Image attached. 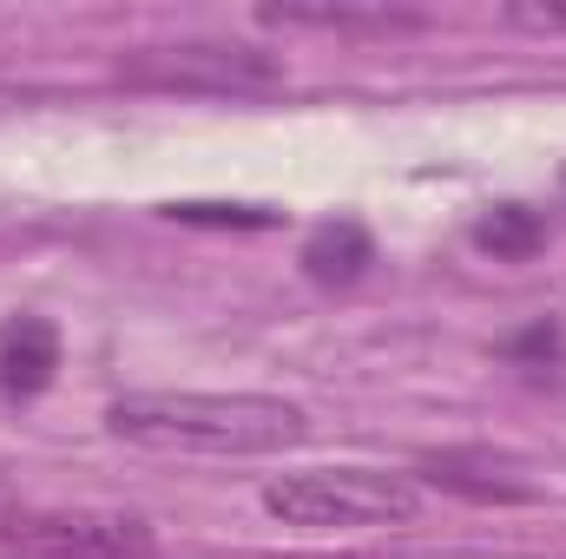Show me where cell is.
<instances>
[{
    "mask_svg": "<svg viewBox=\"0 0 566 559\" xmlns=\"http://www.w3.org/2000/svg\"><path fill=\"white\" fill-rule=\"evenodd\" d=\"M106 428L151 454H277L310 434V415L283 395H211V389H145L106 409Z\"/></svg>",
    "mask_w": 566,
    "mask_h": 559,
    "instance_id": "cell-1",
    "label": "cell"
},
{
    "mask_svg": "<svg viewBox=\"0 0 566 559\" xmlns=\"http://www.w3.org/2000/svg\"><path fill=\"white\" fill-rule=\"evenodd\" d=\"M264 514L296 534H376L422 514V487L389 467H296L264 481Z\"/></svg>",
    "mask_w": 566,
    "mask_h": 559,
    "instance_id": "cell-2",
    "label": "cell"
},
{
    "mask_svg": "<svg viewBox=\"0 0 566 559\" xmlns=\"http://www.w3.org/2000/svg\"><path fill=\"white\" fill-rule=\"evenodd\" d=\"M113 73L139 93H205V99H251L277 93L290 80L283 53L251 46V40H165V46H133L113 60Z\"/></svg>",
    "mask_w": 566,
    "mask_h": 559,
    "instance_id": "cell-3",
    "label": "cell"
},
{
    "mask_svg": "<svg viewBox=\"0 0 566 559\" xmlns=\"http://www.w3.org/2000/svg\"><path fill=\"white\" fill-rule=\"evenodd\" d=\"M0 547L13 559H158V534L113 507H20L0 520Z\"/></svg>",
    "mask_w": 566,
    "mask_h": 559,
    "instance_id": "cell-4",
    "label": "cell"
},
{
    "mask_svg": "<svg viewBox=\"0 0 566 559\" xmlns=\"http://www.w3.org/2000/svg\"><path fill=\"white\" fill-rule=\"evenodd\" d=\"M428 487L454 494V500H474V507H527L541 500V481L527 474V461L501 454V447H434L416 461Z\"/></svg>",
    "mask_w": 566,
    "mask_h": 559,
    "instance_id": "cell-5",
    "label": "cell"
},
{
    "mask_svg": "<svg viewBox=\"0 0 566 559\" xmlns=\"http://www.w3.org/2000/svg\"><path fill=\"white\" fill-rule=\"evenodd\" d=\"M296 264H303V277L323 283V289H349V283L369 277V264H376V238H369L363 218H323V224L303 238Z\"/></svg>",
    "mask_w": 566,
    "mask_h": 559,
    "instance_id": "cell-6",
    "label": "cell"
},
{
    "mask_svg": "<svg viewBox=\"0 0 566 559\" xmlns=\"http://www.w3.org/2000/svg\"><path fill=\"white\" fill-rule=\"evenodd\" d=\"M53 376H60V329L46 316H7L0 323V389L27 402Z\"/></svg>",
    "mask_w": 566,
    "mask_h": 559,
    "instance_id": "cell-7",
    "label": "cell"
},
{
    "mask_svg": "<svg viewBox=\"0 0 566 559\" xmlns=\"http://www.w3.org/2000/svg\"><path fill=\"white\" fill-rule=\"evenodd\" d=\"M264 27H316V33H389V27H422V13H396V7H303V0H283V7H258Z\"/></svg>",
    "mask_w": 566,
    "mask_h": 559,
    "instance_id": "cell-8",
    "label": "cell"
},
{
    "mask_svg": "<svg viewBox=\"0 0 566 559\" xmlns=\"http://www.w3.org/2000/svg\"><path fill=\"white\" fill-rule=\"evenodd\" d=\"M474 244H481L488 257H501V264H527V257L547 244V224H541L527 204H494V211H481Z\"/></svg>",
    "mask_w": 566,
    "mask_h": 559,
    "instance_id": "cell-9",
    "label": "cell"
},
{
    "mask_svg": "<svg viewBox=\"0 0 566 559\" xmlns=\"http://www.w3.org/2000/svg\"><path fill=\"white\" fill-rule=\"evenodd\" d=\"M178 224H244V231H264L277 224V211H258V204H171Z\"/></svg>",
    "mask_w": 566,
    "mask_h": 559,
    "instance_id": "cell-10",
    "label": "cell"
},
{
    "mask_svg": "<svg viewBox=\"0 0 566 559\" xmlns=\"http://www.w3.org/2000/svg\"><path fill=\"white\" fill-rule=\"evenodd\" d=\"M507 27L521 33H547V40H566V0H507L501 7Z\"/></svg>",
    "mask_w": 566,
    "mask_h": 559,
    "instance_id": "cell-11",
    "label": "cell"
}]
</instances>
